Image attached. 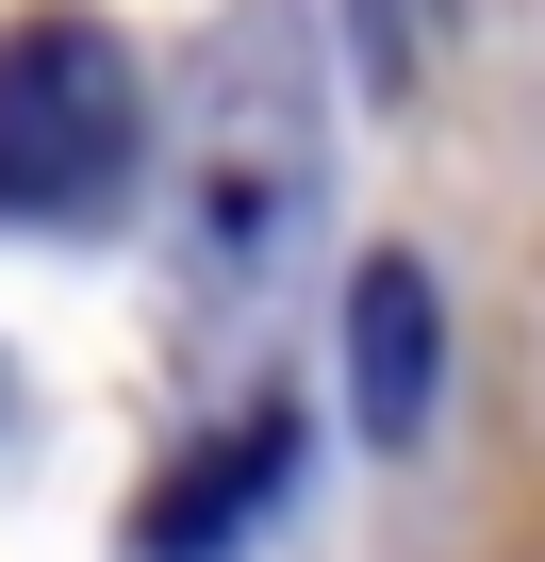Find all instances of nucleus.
Here are the masks:
<instances>
[{"mask_svg":"<svg viewBox=\"0 0 545 562\" xmlns=\"http://www.w3.org/2000/svg\"><path fill=\"white\" fill-rule=\"evenodd\" d=\"M430 381H446V315H430V281L381 248L348 281V414H364V447H413L430 430Z\"/></svg>","mask_w":545,"mask_h":562,"instance_id":"obj_4","label":"nucleus"},{"mask_svg":"<svg viewBox=\"0 0 545 562\" xmlns=\"http://www.w3.org/2000/svg\"><path fill=\"white\" fill-rule=\"evenodd\" d=\"M0 430H18V364H0Z\"/></svg>","mask_w":545,"mask_h":562,"instance_id":"obj_6","label":"nucleus"},{"mask_svg":"<svg viewBox=\"0 0 545 562\" xmlns=\"http://www.w3.org/2000/svg\"><path fill=\"white\" fill-rule=\"evenodd\" d=\"M282 496H298V414H231L215 447H182L133 496V562H231Z\"/></svg>","mask_w":545,"mask_h":562,"instance_id":"obj_3","label":"nucleus"},{"mask_svg":"<svg viewBox=\"0 0 545 562\" xmlns=\"http://www.w3.org/2000/svg\"><path fill=\"white\" fill-rule=\"evenodd\" d=\"M264 100H298V83H264V34H231L198 83V248L215 265H264L298 215V116H264Z\"/></svg>","mask_w":545,"mask_h":562,"instance_id":"obj_2","label":"nucleus"},{"mask_svg":"<svg viewBox=\"0 0 545 562\" xmlns=\"http://www.w3.org/2000/svg\"><path fill=\"white\" fill-rule=\"evenodd\" d=\"M364 67H381V83L413 67V0H364Z\"/></svg>","mask_w":545,"mask_h":562,"instance_id":"obj_5","label":"nucleus"},{"mask_svg":"<svg viewBox=\"0 0 545 562\" xmlns=\"http://www.w3.org/2000/svg\"><path fill=\"white\" fill-rule=\"evenodd\" d=\"M149 166V83L100 18H18L0 34V215L18 232H83L116 215Z\"/></svg>","mask_w":545,"mask_h":562,"instance_id":"obj_1","label":"nucleus"}]
</instances>
